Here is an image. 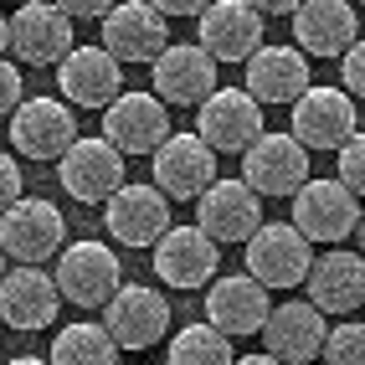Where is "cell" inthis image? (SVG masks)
Here are the masks:
<instances>
[{"label": "cell", "mask_w": 365, "mask_h": 365, "mask_svg": "<svg viewBox=\"0 0 365 365\" xmlns=\"http://www.w3.org/2000/svg\"><path fill=\"white\" fill-rule=\"evenodd\" d=\"M304 294L319 314H355L365 304V262L360 252H314L309 273H304Z\"/></svg>", "instance_id": "25"}, {"label": "cell", "mask_w": 365, "mask_h": 365, "mask_svg": "<svg viewBox=\"0 0 365 365\" xmlns=\"http://www.w3.org/2000/svg\"><path fill=\"white\" fill-rule=\"evenodd\" d=\"M196 134L211 155H242L262 134V103H252L242 88H211L196 103Z\"/></svg>", "instance_id": "8"}, {"label": "cell", "mask_w": 365, "mask_h": 365, "mask_svg": "<svg viewBox=\"0 0 365 365\" xmlns=\"http://www.w3.org/2000/svg\"><path fill=\"white\" fill-rule=\"evenodd\" d=\"M57 180L72 201L83 206H103L118 185H124V155L113 150L103 134H78L57 155Z\"/></svg>", "instance_id": "3"}, {"label": "cell", "mask_w": 365, "mask_h": 365, "mask_svg": "<svg viewBox=\"0 0 365 365\" xmlns=\"http://www.w3.org/2000/svg\"><path fill=\"white\" fill-rule=\"evenodd\" d=\"M319 355H324V365H365V324L339 319L334 329H324Z\"/></svg>", "instance_id": "29"}, {"label": "cell", "mask_w": 365, "mask_h": 365, "mask_svg": "<svg viewBox=\"0 0 365 365\" xmlns=\"http://www.w3.org/2000/svg\"><path fill=\"white\" fill-rule=\"evenodd\" d=\"M170 134V108L144 88H124L118 98L103 108V139L118 155H150L155 144Z\"/></svg>", "instance_id": "14"}, {"label": "cell", "mask_w": 365, "mask_h": 365, "mask_svg": "<svg viewBox=\"0 0 365 365\" xmlns=\"http://www.w3.org/2000/svg\"><path fill=\"white\" fill-rule=\"evenodd\" d=\"M26 98V83H21V72H16V62H6L0 57V118H11V108Z\"/></svg>", "instance_id": "32"}, {"label": "cell", "mask_w": 365, "mask_h": 365, "mask_svg": "<svg viewBox=\"0 0 365 365\" xmlns=\"http://www.w3.org/2000/svg\"><path fill=\"white\" fill-rule=\"evenodd\" d=\"M150 88L165 108H196L216 88V62L201 52L196 41H170L165 52L150 62Z\"/></svg>", "instance_id": "19"}, {"label": "cell", "mask_w": 365, "mask_h": 365, "mask_svg": "<svg viewBox=\"0 0 365 365\" xmlns=\"http://www.w3.org/2000/svg\"><path fill=\"white\" fill-rule=\"evenodd\" d=\"M324 314L314 309L309 299H288V304H273L267 309V319H262V345L273 360L283 365H309V360H319V345H324Z\"/></svg>", "instance_id": "24"}, {"label": "cell", "mask_w": 365, "mask_h": 365, "mask_svg": "<svg viewBox=\"0 0 365 365\" xmlns=\"http://www.w3.org/2000/svg\"><path fill=\"white\" fill-rule=\"evenodd\" d=\"M57 88L67 108H108L124 93V62H113L103 46H72L57 62Z\"/></svg>", "instance_id": "21"}, {"label": "cell", "mask_w": 365, "mask_h": 365, "mask_svg": "<svg viewBox=\"0 0 365 365\" xmlns=\"http://www.w3.org/2000/svg\"><path fill=\"white\" fill-rule=\"evenodd\" d=\"M150 6H155L165 21H185V16H201L211 0H150Z\"/></svg>", "instance_id": "35"}, {"label": "cell", "mask_w": 365, "mask_h": 365, "mask_svg": "<svg viewBox=\"0 0 365 365\" xmlns=\"http://www.w3.org/2000/svg\"><path fill=\"white\" fill-rule=\"evenodd\" d=\"M247 6H252L257 16H294L299 0H247Z\"/></svg>", "instance_id": "36"}, {"label": "cell", "mask_w": 365, "mask_h": 365, "mask_svg": "<svg viewBox=\"0 0 365 365\" xmlns=\"http://www.w3.org/2000/svg\"><path fill=\"white\" fill-rule=\"evenodd\" d=\"M294 227L304 242H324V247H339L345 237L360 232V196H350L339 180H304L294 196Z\"/></svg>", "instance_id": "2"}, {"label": "cell", "mask_w": 365, "mask_h": 365, "mask_svg": "<svg viewBox=\"0 0 365 365\" xmlns=\"http://www.w3.org/2000/svg\"><path fill=\"white\" fill-rule=\"evenodd\" d=\"M78 36H72V21L52 6V0H26L11 16V52L26 67H57Z\"/></svg>", "instance_id": "20"}, {"label": "cell", "mask_w": 365, "mask_h": 365, "mask_svg": "<svg viewBox=\"0 0 365 365\" xmlns=\"http://www.w3.org/2000/svg\"><path fill=\"white\" fill-rule=\"evenodd\" d=\"M6 365H46L41 355H16V360H6Z\"/></svg>", "instance_id": "39"}, {"label": "cell", "mask_w": 365, "mask_h": 365, "mask_svg": "<svg viewBox=\"0 0 365 365\" xmlns=\"http://www.w3.org/2000/svg\"><path fill=\"white\" fill-rule=\"evenodd\" d=\"M334 155H339V175H334V180L345 185L350 196H360V190H365V139H360V134H350Z\"/></svg>", "instance_id": "30"}, {"label": "cell", "mask_w": 365, "mask_h": 365, "mask_svg": "<svg viewBox=\"0 0 365 365\" xmlns=\"http://www.w3.org/2000/svg\"><path fill=\"white\" fill-rule=\"evenodd\" d=\"M242 257H247V278H257L267 294L273 288H304V273L314 262V242H304L288 222H262L247 242H242Z\"/></svg>", "instance_id": "7"}, {"label": "cell", "mask_w": 365, "mask_h": 365, "mask_svg": "<svg viewBox=\"0 0 365 365\" xmlns=\"http://www.w3.org/2000/svg\"><path fill=\"white\" fill-rule=\"evenodd\" d=\"M339 67H345V83L339 88H345L350 98H360L365 93V52H360V41H350L345 52H339Z\"/></svg>", "instance_id": "31"}, {"label": "cell", "mask_w": 365, "mask_h": 365, "mask_svg": "<svg viewBox=\"0 0 365 365\" xmlns=\"http://www.w3.org/2000/svg\"><path fill=\"white\" fill-rule=\"evenodd\" d=\"M62 247H67V222H62V211L52 201L16 196L6 211H0V252H6V262L41 267Z\"/></svg>", "instance_id": "1"}, {"label": "cell", "mask_w": 365, "mask_h": 365, "mask_svg": "<svg viewBox=\"0 0 365 365\" xmlns=\"http://www.w3.org/2000/svg\"><path fill=\"white\" fill-rule=\"evenodd\" d=\"M196 46L222 67V62H247L262 46V16L247 0H211L196 16Z\"/></svg>", "instance_id": "13"}, {"label": "cell", "mask_w": 365, "mask_h": 365, "mask_svg": "<svg viewBox=\"0 0 365 365\" xmlns=\"http://www.w3.org/2000/svg\"><path fill=\"white\" fill-rule=\"evenodd\" d=\"M150 160H155V190L165 201H196L201 190L216 180V155L190 129H180V134L170 129L150 150Z\"/></svg>", "instance_id": "12"}, {"label": "cell", "mask_w": 365, "mask_h": 365, "mask_svg": "<svg viewBox=\"0 0 365 365\" xmlns=\"http://www.w3.org/2000/svg\"><path fill=\"white\" fill-rule=\"evenodd\" d=\"M155 273L165 288H175V294H190V288H206L216 278V267H222V247L201 232V227H175L170 222L160 237H155Z\"/></svg>", "instance_id": "11"}, {"label": "cell", "mask_w": 365, "mask_h": 365, "mask_svg": "<svg viewBox=\"0 0 365 365\" xmlns=\"http://www.w3.org/2000/svg\"><path fill=\"white\" fill-rule=\"evenodd\" d=\"M242 185L252 196H294L309 180V150L294 134H257L247 150H242Z\"/></svg>", "instance_id": "10"}, {"label": "cell", "mask_w": 365, "mask_h": 365, "mask_svg": "<svg viewBox=\"0 0 365 365\" xmlns=\"http://www.w3.org/2000/svg\"><path fill=\"white\" fill-rule=\"evenodd\" d=\"M6 52H11V21L0 16V57H6Z\"/></svg>", "instance_id": "38"}, {"label": "cell", "mask_w": 365, "mask_h": 365, "mask_svg": "<svg viewBox=\"0 0 365 365\" xmlns=\"http://www.w3.org/2000/svg\"><path fill=\"white\" fill-rule=\"evenodd\" d=\"M98 21H103V52L113 62L150 67L170 46V21L150 6V0H113Z\"/></svg>", "instance_id": "9"}, {"label": "cell", "mask_w": 365, "mask_h": 365, "mask_svg": "<svg viewBox=\"0 0 365 365\" xmlns=\"http://www.w3.org/2000/svg\"><path fill=\"white\" fill-rule=\"evenodd\" d=\"M0 273H6V252H0Z\"/></svg>", "instance_id": "40"}, {"label": "cell", "mask_w": 365, "mask_h": 365, "mask_svg": "<svg viewBox=\"0 0 365 365\" xmlns=\"http://www.w3.org/2000/svg\"><path fill=\"white\" fill-rule=\"evenodd\" d=\"M103 329L118 350H150L170 334V299L150 283H118L103 304Z\"/></svg>", "instance_id": "6"}, {"label": "cell", "mask_w": 365, "mask_h": 365, "mask_svg": "<svg viewBox=\"0 0 365 365\" xmlns=\"http://www.w3.org/2000/svg\"><path fill=\"white\" fill-rule=\"evenodd\" d=\"M57 283L52 273H41V267H26L16 262L0 273V324H11L21 334H36V329H52L57 324Z\"/></svg>", "instance_id": "16"}, {"label": "cell", "mask_w": 365, "mask_h": 365, "mask_svg": "<svg viewBox=\"0 0 365 365\" xmlns=\"http://www.w3.org/2000/svg\"><path fill=\"white\" fill-rule=\"evenodd\" d=\"M103 227H108V237L118 247H155V237L170 227V201L155 185L124 180L103 201Z\"/></svg>", "instance_id": "22"}, {"label": "cell", "mask_w": 365, "mask_h": 365, "mask_svg": "<svg viewBox=\"0 0 365 365\" xmlns=\"http://www.w3.org/2000/svg\"><path fill=\"white\" fill-rule=\"evenodd\" d=\"M232 365H283V360H273V355H267V350H262V355H237Z\"/></svg>", "instance_id": "37"}, {"label": "cell", "mask_w": 365, "mask_h": 365, "mask_svg": "<svg viewBox=\"0 0 365 365\" xmlns=\"http://www.w3.org/2000/svg\"><path fill=\"white\" fill-rule=\"evenodd\" d=\"M46 365H118V345L108 339L103 324L78 319V324H62L52 334V355Z\"/></svg>", "instance_id": "27"}, {"label": "cell", "mask_w": 365, "mask_h": 365, "mask_svg": "<svg viewBox=\"0 0 365 365\" xmlns=\"http://www.w3.org/2000/svg\"><path fill=\"white\" fill-rule=\"evenodd\" d=\"M57 294L67 304L78 309H103L113 299V288L124 283V262H118L113 247H103V242H72V247L57 252Z\"/></svg>", "instance_id": "4"}, {"label": "cell", "mask_w": 365, "mask_h": 365, "mask_svg": "<svg viewBox=\"0 0 365 365\" xmlns=\"http://www.w3.org/2000/svg\"><path fill=\"white\" fill-rule=\"evenodd\" d=\"M267 309H273V294L247 278V273H222L206 283V324L227 339H242V334H257Z\"/></svg>", "instance_id": "18"}, {"label": "cell", "mask_w": 365, "mask_h": 365, "mask_svg": "<svg viewBox=\"0 0 365 365\" xmlns=\"http://www.w3.org/2000/svg\"><path fill=\"white\" fill-rule=\"evenodd\" d=\"M196 227L216 242V247L247 242L262 227V196H252L242 180H222V175H216L196 196Z\"/></svg>", "instance_id": "17"}, {"label": "cell", "mask_w": 365, "mask_h": 365, "mask_svg": "<svg viewBox=\"0 0 365 365\" xmlns=\"http://www.w3.org/2000/svg\"><path fill=\"white\" fill-rule=\"evenodd\" d=\"M232 339L216 334L211 324H185L180 334H170L165 365H232Z\"/></svg>", "instance_id": "28"}, {"label": "cell", "mask_w": 365, "mask_h": 365, "mask_svg": "<svg viewBox=\"0 0 365 365\" xmlns=\"http://www.w3.org/2000/svg\"><path fill=\"white\" fill-rule=\"evenodd\" d=\"M294 41L304 57H339L350 41H360V21L350 0H299Z\"/></svg>", "instance_id": "26"}, {"label": "cell", "mask_w": 365, "mask_h": 365, "mask_svg": "<svg viewBox=\"0 0 365 365\" xmlns=\"http://www.w3.org/2000/svg\"><path fill=\"white\" fill-rule=\"evenodd\" d=\"M16 196H21V165H16V155L0 150V211H6Z\"/></svg>", "instance_id": "33"}, {"label": "cell", "mask_w": 365, "mask_h": 365, "mask_svg": "<svg viewBox=\"0 0 365 365\" xmlns=\"http://www.w3.org/2000/svg\"><path fill=\"white\" fill-rule=\"evenodd\" d=\"M52 6H57L67 21H98V16L113 6V0H52Z\"/></svg>", "instance_id": "34"}, {"label": "cell", "mask_w": 365, "mask_h": 365, "mask_svg": "<svg viewBox=\"0 0 365 365\" xmlns=\"http://www.w3.org/2000/svg\"><path fill=\"white\" fill-rule=\"evenodd\" d=\"M11 144L21 160H57L78 139V118L62 98H21L11 108Z\"/></svg>", "instance_id": "15"}, {"label": "cell", "mask_w": 365, "mask_h": 365, "mask_svg": "<svg viewBox=\"0 0 365 365\" xmlns=\"http://www.w3.org/2000/svg\"><path fill=\"white\" fill-rule=\"evenodd\" d=\"M288 134H294L304 150H339L350 134H360V113H355V98L345 88H304L294 103H288Z\"/></svg>", "instance_id": "5"}, {"label": "cell", "mask_w": 365, "mask_h": 365, "mask_svg": "<svg viewBox=\"0 0 365 365\" xmlns=\"http://www.w3.org/2000/svg\"><path fill=\"white\" fill-rule=\"evenodd\" d=\"M242 93H247L252 103H262V108H278V103H294L299 93L314 83L309 78V57L299 52V46H257V52L242 62Z\"/></svg>", "instance_id": "23"}]
</instances>
